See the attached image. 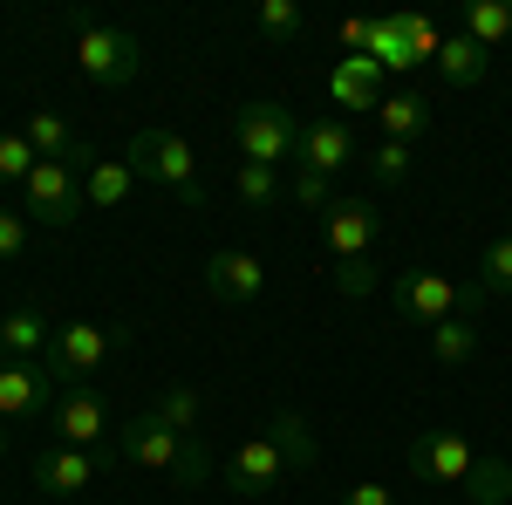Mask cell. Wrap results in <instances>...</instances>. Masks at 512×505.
Masks as SVG:
<instances>
[{
  "label": "cell",
  "mask_w": 512,
  "mask_h": 505,
  "mask_svg": "<svg viewBox=\"0 0 512 505\" xmlns=\"http://www.w3.org/2000/svg\"><path fill=\"white\" fill-rule=\"evenodd\" d=\"M117 451H123V465H137V471H171L185 492H198V485H205V471H212L205 444L185 437V430H171L158 410H137V417L117 430Z\"/></svg>",
  "instance_id": "obj_1"
},
{
  "label": "cell",
  "mask_w": 512,
  "mask_h": 505,
  "mask_svg": "<svg viewBox=\"0 0 512 505\" xmlns=\"http://www.w3.org/2000/svg\"><path fill=\"white\" fill-rule=\"evenodd\" d=\"M123 164L137 171V178H151V185H164V192H178L192 212H205V185H198V157L192 144L178 137V130H137L130 137V151H123Z\"/></svg>",
  "instance_id": "obj_2"
},
{
  "label": "cell",
  "mask_w": 512,
  "mask_h": 505,
  "mask_svg": "<svg viewBox=\"0 0 512 505\" xmlns=\"http://www.w3.org/2000/svg\"><path fill=\"white\" fill-rule=\"evenodd\" d=\"M390 301L403 321H424V328H437V321H458V314H472L485 294H478V280L472 287H458L451 273H431V267H403L390 280Z\"/></svg>",
  "instance_id": "obj_3"
},
{
  "label": "cell",
  "mask_w": 512,
  "mask_h": 505,
  "mask_svg": "<svg viewBox=\"0 0 512 505\" xmlns=\"http://www.w3.org/2000/svg\"><path fill=\"white\" fill-rule=\"evenodd\" d=\"M233 144L246 164H267V171H280L287 157H301V123H294V110L287 103H246L233 117Z\"/></svg>",
  "instance_id": "obj_4"
},
{
  "label": "cell",
  "mask_w": 512,
  "mask_h": 505,
  "mask_svg": "<svg viewBox=\"0 0 512 505\" xmlns=\"http://www.w3.org/2000/svg\"><path fill=\"white\" fill-rule=\"evenodd\" d=\"M76 69L89 82H103V89H123V82L144 76V48L130 28H103V21H89L76 28Z\"/></svg>",
  "instance_id": "obj_5"
},
{
  "label": "cell",
  "mask_w": 512,
  "mask_h": 505,
  "mask_svg": "<svg viewBox=\"0 0 512 505\" xmlns=\"http://www.w3.org/2000/svg\"><path fill=\"white\" fill-rule=\"evenodd\" d=\"M62 376L48 362H0V424H35L55 410Z\"/></svg>",
  "instance_id": "obj_6"
},
{
  "label": "cell",
  "mask_w": 512,
  "mask_h": 505,
  "mask_svg": "<svg viewBox=\"0 0 512 505\" xmlns=\"http://www.w3.org/2000/svg\"><path fill=\"white\" fill-rule=\"evenodd\" d=\"M55 437L69 444V451H103L117 430H110V403L96 396L89 383H62V396H55Z\"/></svg>",
  "instance_id": "obj_7"
},
{
  "label": "cell",
  "mask_w": 512,
  "mask_h": 505,
  "mask_svg": "<svg viewBox=\"0 0 512 505\" xmlns=\"http://www.w3.org/2000/svg\"><path fill=\"white\" fill-rule=\"evenodd\" d=\"M41 362H48L62 383H82V376H96V369L110 362V328H96V321H62Z\"/></svg>",
  "instance_id": "obj_8"
},
{
  "label": "cell",
  "mask_w": 512,
  "mask_h": 505,
  "mask_svg": "<svg viewBox=\"0 0 512 505\" xmlns=\"http://www.w3.org/2000/svg\"><path fill=\"white\" fill-rule=\"evenodd\" d=\"M76 178H82L76 164H35V171H28L21 192H28V212H35L41 226H55V233L76 226V212H82V185Z\"/></svg>",
  "instance_id": "obj_9"
},
{
  "label": "cell",
  "mask_w": 512,
  "mask_h": 505,
  "mask_svg": "<svg viewBox=\"0 0 512 505\" xmlns=\"http://www.w3.org/2000/svg\"><path fill=\"white\" fill-rule=\"evenodd\" d=\"M472 465H478V451L458 430H424V437H410V471H417L424 485H465Z\"/></svg>",
  "instance_id": "obj_10"
},
{
  "label": "cell",
  "mask_w": 512,
  "mask_h": 505,
  "mask_svg": "<svg viewBox=\"0 0 512 505\" xmlns=\"http://www.w3.org/2000/svg\"><path fill=\"white\" fill-rule=\"evenodd\" d=\"M287 458H280V444L260 430V437H246L233 458H226V485H233L239 499H267V492H280V478H287Z\"/></svg>",
  "instance_id": "obj_11"
},
{
  "label": "cell",
  "mask_w": 512,
  "mask_h": 505,
  "mask_svg": "<svg viewBox=\"0 0 512 505\" xmlns=\"http://www.w3.org/2000/svg\"><path fill=\"white\" fill-rule=\"evenodd\" d=\"M205 294L226 301V308H253V301L267 294V267H260L253 253H233V246H226V253L205 260Z\"/></svg>",
  "instance_id": "obj_12"
},
{
  "label": "cell",
  "mask_w": 512,
  "mask_h": 505,
  "mask_svg": "<svg viewBox=\"0 0 512 505\" xmlns=\"http://www.w3.org/2000/svg\"><path fill=\"white\" fill-rule=\"evenodd\" d=\"M21 137L35 144V157H41V164H76L82 178H89V171L103 164V157L89 151V144H82V137L69 130V123L55 117V110H28V123H21Z\"/></svg>",
  "instance_id": "obj_13"
},
{
  "label": "cell",
  "mask_w": 512,
  "mask_h": 505,
  "mask_svg": "<svg viewBox=\"0 0 512 505\" xmlns=\"http://www.w3.org/2000/svg\"><path fill=\"white\" fill-rule=\"evenodd\" d=\"M349 157H355V130L342 117H315V123H301V171H315V178H335V171H349Z\"/></svg>",
  "instance_id": "obj_14"
},
{
  "label": "cell",
  "mask_w": 512,
  "mask_h": 505,
  "mask_svg": "<svg viewBox=\"0 0 512 505\" xmlns=\"http://www.w3.org/2000/svg\"><path fill=\"white\" fill-rule=\"evenodd\" d=\"M96 451H69V444H48L35 458V485L48 492V499H76V492H89L96 485Z\"/></svg>",
  "instance_id": "obj_15"
},
{
  "label": "cell",
  "mask_w": 512,
  "mask_h": 505,
  "mask_svg": "<svg viewBox=\"0 0 512 505\" xmlns=\"http://www.w3.org/2000/svg\"><path fill=\"white\" fill-rule=\"evenodd\" d=\"M321 226H328L335 260H369V239H376V226H383V219H376V205H369V198H335Z\"/></svg>",
  "instance_id": "obj_16"
},
{
  "label": "cell",
  "mask_w": 512,
  "mask_h": 505,
  "mask_svg": "<svg viewBox=\"0 0 512 505\" xmlns=\"http://www.w3.org/2000/svg\"><path fill=\"white\" fill-rule=\"evenodd\" d=\"M328 96H335L342 110H376V103H383V69H376L369 55H342V62L328 69Z\"/></svg>",
  "instance_id": "obj_17"
},
{
  "label": "cell",
  "mask_w": 512,
  "mask_h": 505,
  "mask_svg": "<svg viewBox=\"0 0 512 505\" xmlns=\"http://www.w3.org/2000/svg\"><path fill=\"white\" fill-rule=\"evenodd\" d=\"M437 76L451 82V89H478V82L492 76V48H478L465 28H451L444 48H437Z\"/></svg>",
  "instance_id": "obj_18"
},
{
  "label": "cell",
  "mask_w": 512,
  "mask_h": 505,
  "mask_svg": "<svg viewBox=\"0 0 512 505\" xmlns=\"http://www.w3.org/2000/svg\"><path fill=\"white\" fill-rule=\"evenodd\" d=\"M48 342H55V328H48L41 308H14L0 321V362H41Z\"/></svg>",
  "instance_id": "obj_19"
},
{
  "label": "cell",
  "mask_w": 512,
  "mask_h": 505,
  "mask_svg": "<svg viewBox=\"0 0 512 505\" xmlns=\"http://www.w3.org/2000/svg\"><path fill=\"white\" fill-rule=\"evenodd\" d=\"M376 123H383V137H390V144H417V137L431 130V103H424L417 89H383Z\"/></svg>",
  "instance_id": "obj_20"
},
{
  "label": "cell",
  "mask_w": 512,
  "mask_h": 505,
  "mask_svg": "<svg viewBox=\"0 0 512 505\" xmlns=\"http://www.w3.org/2000/svg\"><path fill=\"white\" fill-rule=\"evenodd\" d=\"M267 437L280 444V458H287L294 471H308L321 458V444H315V430H308L301 410H274V417H267Z\"/></svg>",
  "instance_id": "obj_21"
},
{
  "label": "cell",
  "mask_w": 512,
  "mask_h": 505,
  "mask_svg": "<svg viewBox=\"0 0 512 505\" xmlns=\"http://www.w3.org/2000/svg\"><path fill=\"white\" fill-rule=\"evenodd\" d=\"M369 62H376V69H403V76L417 69V62H410V35H403V14H376V35H369Z\"/></svg>",
  "instance_id": "obj_22"
},
{
  "label": "cell",
  "mask_w": 512,
  "mask_h": 505,
  "mask_svg": "<svg viewBox=\"0 0 512 505\" xmlns=\"http://www.w3.org/2000/svg\"><path fill=\"white\" fill-rule=\"evenodd\" d=\"M458 28H465V35H472L478 48H499V41L512 35V0H472Z\"/></svg>",
  "instance_id": "obj_23"
},
{
  "label": "cell",
  "mask_w": 512,
  "mask_h": 505,
  "mask_svg": "<svg viewBox=\"0 0 512 505\" xmlns=\"http://www.w3.org/2000/svg\"><path fill=\"white\" fill-rule=\"evenodd\" d=\"M472 505H512V465L506 458H478L472 465V478L458 485Z\"/></svg>",
  "instance_id": "obj_24"
},
{
  "label": "cell",
  "mask_w": 512,
  "mask_h": 505,
  "mask_svg": "<svg viewBox=\"0 0 512 505\" xmlns=\"http://www.w3.org/2000/svg\"><path fill=\"white\" fill-rule=\"evenodd\" d=\"M130 185H137V171H130V164H96V171L82 178V205L110 212V205H123V198H130Z\"/></svg>",
  "instance_id": "obj_25"
},
{
  "label": "cell",
  "mask_w": 512,
  "mask_h": 505,
  "mask_svg": "<svg viewBox=\"0 0 512 505\" xmlns=\"http://www.w3.org/2000/svg\"><path fill=\"white\" fill-rule=\"evenodd\" d=\"M431 355L444 362V369L472 362V355H478V328L465 321V314H458V321H437V328H431Z\"/></svg>",
  "instance_id": "obj_26"
},
{
  "label": "cell",
  "mask_w": 512,
  "mask_h": 505,
  "mask_svg": "<svg viewBox=\"0 0 512 505\" xmlns=\"http://www.w3.org/2000/svg\"><path fill=\"white\" fill-rule=\"evenodd\" d=\"M478 294H485V301L512 294V233H506V239H492V246L478 253Z\"/></svg>",
  "instance_id": "obj_27"
},
{
  "label": "cell",
  "mask_w": 512,
  "mask_h": 505,
  "mask_svg": "<svg viewBox=\"0 0 512 505\" xmlns=\"http://www.w3.org/2000/svg\"><path fill=\"white\" fill-rule=\"evenodd\" d=\"M151 410H158V417H164L171 430L198 437V410H205V403H198V389H192V383H164V396L151 403Z\"/></svg>",
  "instance_id": "obj_28"
},
{
  "label": "cell",
  "mask_w": 512,
  "mask_h": 505,
  "mask_svg": "<svg viewBox=\"0 0 512 505\" xmlns=\"http://www.w3.org/2000/svg\"><path fill=\"white\" fill-rule=\"evenodd\" d=\"M376 287H383V267L376 260H335V294L342 301H369Z\"/></svg>",
  "instance_id": "obj_29"
},
{
  "label": "cell",
  "mask_w": 512,
  "mask_h": 505,
  "mask_svg": "<svg viewBox=\"0 0 512 505\" xmlns=\"http://www.w3.org/2000/svg\"><path fill=\"white\" fill-rule=\"evenodd\" d=\"M35 164L41 157H35V144H28L21 130H0V185H28Z\"/></svg>",
  "instance_id": "obj_30"
},
{
  "label": "cell",
  "mask_w": 512,
  "mask_h": 505,
  "mask_svg": "<svg viewBox=\"0 0 512 505\" xmlns=\"http://www.w3.org/2000/svg\"><path fill=\"white\" fill-rule=\"evenodd\" d=\"M274 198H280V171H267V164H239V205L267 212Z\"/></svg>",
  "instance_id": "obj_31"
},
{
  "label": "cell",
  "mask_w": 512,
  "mask_h": 505,
  "mask_svg": "<svg viewBox=\"0 0 512 505\" xmlns=\"http://www.w3.org/2000/svg\"><path fill=\"white\" fill-rule=\"evenodd\" d=\"M410 164H417L410 144H390V137H383V144L369 151V178H376V185H403V178H410Z\"/></svg>",
  "instance_id": "obj_32"
},
{
  "label": "cell",
  "mask_w": 512,
  "mask_h": 505,
  "mask_svg": "<svg viewBox=\"0 0 512 505\" xmlns=\"http://www.w3.org/2000/svg\"><path fill=\"white\" fill-rule=\"evenodd\" d=\"M403 35H410V62H437V48L451 28H437L431 14H403Z\"/></svg>",
  "instance_id": "obj_33"
},
{
  "label": "cell",
  "mask_w": 512,
  "mask_h": 505,
  "mask_svg": "<svg viewBox=\"0 0 512 505\" xmlns=\"http://www.w3.org/2000/svg\"><path fill=\"white\" fill-rule=\"evenodd\" d=\"M260 35L267 41H294L301 35V7H294V0H260Z\"/></svg>",
  "instance_id": "obj_34"
},
{
  "label": "cell",
  "mask_w": 512,
  "mask_h": 505,
  "mask_svg": "<svg viewBox=\"0 0 512 505\" xmlns=\"http://www.w3.org/2000/svg\"><path fill=\"white\" fill-rule=\"evenodd\" d=\"M21 253H28V219H21V212H7V205H0V267H14V260H21Z\"/></svg>",
  "instance_id": "obj_35"
},
{
  "label": "cell",
  "mask_w": 512,
  "mask_h": 505,
  "mask_svg": "<svg viewBox=\"0 0 512 505\" xmlns=\"http://www.w3.org/2000/svg\"><path fill=\"white\" fill-rule=\"evenodd\" d=\"M294 205H301V212H328V205H335V198H328V178L301 171V178H294Z\"/></svg>",
  "instance_id": "obj_36"
},
{
  "label": "cell",
  "mask_w": 512,
  "mask_h": 505,
  "mask_svg": "<svg viewBox=\"0 0 512 505\" xmlns=\"http://www.w3.org/2000/svg\"><path fill=\"white\" fill-rule=\"evenodd\" d=\"M342 505H396V492L369 478V485H355V492H342Z\"/></svg>",
  "instance_id": "obj_37"
},
{
  "label": "cell",
  "mask_w": 512,
  "mask_h": 505,
  "mask_svg": "<svg viewBox=\"0 0 512 505\" xmlns=\"http://www.w3.org/2000/svg\"><path fill=\"white\" fill-rule=\"evenodd\" d=\"M0 458H7V424H0Z\"/></svg>",
  "instance_id": "obj_38"
}]
</instances>
